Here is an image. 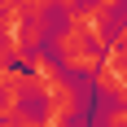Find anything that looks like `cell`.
I'll return each instance as SVG.
<instances>
[{"label": "cell", "mask_w": 127, "mask_h": 127, "mask_svg": "<svg viewBox=\"0 0 127 127\" xmlns=\"http://www.w3.org/2000/svg\"><path fill=\"white\" fill-rule=\"evenodd\" d=\"M105 31L83 22V13H66V26L62 31H48V48H53V62L62 66L66 75H92L105 57Z\"/></svg>", "instance_id": "1"}, {"label": "cell", "mask_w": 127, "mask_h": 127, "mask_svg": "<svg viewBox=\"0 0 127 127\" xmlns=\"http://www.w3.org/2000/svg\"><path fill=\"white\" fill-rule=\"evenodd\" d=\"M83 110V92L75 88V79H57L53 88L39 92V127H53V123H66Z\"/></svg>", "instance_id": "2"}, {"label": "cell", "mask_w": 127, "mask_h": 127, "mask_svg": "<svg viewBox=\"0 0 127 127\" xmlns=\"http://www.w3.org/2000/svg\"><path fill=\"white\" fill-rule=\"evenodd\" d=\"M110 44L114 48H127V13H118L114 22H110Z\"/></svg>", "instance_id": "3"}, {"label": "cell", "mask_w": 127, "mask_h": 127, "mask_svg": "<svg viewBox=\"0 0 127 127\" xmlns=\"http://www.w3.org/2000/svg\"><path fill=\"white\" fill-rule=\"evenodd\" d=\"M53 127H75V118H66V123H53Z\"/></svg>", "instance_id": "4"}]
</instances>
